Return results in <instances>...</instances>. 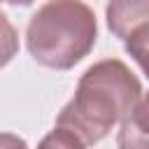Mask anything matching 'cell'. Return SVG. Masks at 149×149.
Returning <instances> with one entry per match:
<instances>
[{"instance_id":"1","label":"cell","mask_w":149,"mask_h":149,"mask_svg":"<svg viewBox=\"0 0 149 149\" xmlns=\"http://www.w3.org/2000/svg\"><path fill=\"white\" fill-rule=\"evenodd\" d=\"M140 95L142 84L123 61H98L79 77L74 95L56 116V126L70 130L88 149L130 114Z\"/></svg>"},{"instance_id":"6","label":"cell","mask_w":149,"mask_h":149,"mask_svg":"<svg viewBox=\"0 0 149 149\" xmlns=\"http://www.w3.org/2000/svg\"><path fill=\"white\" fill-rule=\"evenodd\" d=\"M19 54V35L9 19L0 12V68H5Z\"/></svg>"},{"instance_id":"9","label":"cell","mask_w":149,"mask_h":149,"mask_svg":"<svg viewBox=\"0 0 149 149\" xmlns=\"http://www.w3.org/2000/svg\"><path fill=\"white\" fill-rule=\"evenodd\" d=\"M5 2H9V5H16V7H26V5H30L33 0H5Z\"/></svg>"},{"instance_id":"8","label":"cell","mask_w":149,"mask_h":149,"mask_svg":"<svg viewBox=\"0 0 149 149\" xmlns=\"http://www.w3.org/2000/svg\"><path fill=\"white\" fill-rule=\"evenodd\" d=\"M0 149H28V144L14 133H0Z\"/></svg>"},{"instance_id":"3","label":"cell","mask_w":149,"mask_h":149,"mask_svg":"<svg viewBox=\"0 0 149 149\" xmlns=\"http://www.w3.org/2000/svg\"><path fill=\"white\" fill-rule=\"evenodd\" d=\"M105 19L114 37L128 40L130 33L149 23V0H109L105 7Z\"/></svg>"},{"instance_id":"5","label":"cell","mask_w":149,"mask_h":149,"mask_svg":"<svg viewBox=\"0 0 149 149\" xmlns=\"http://www.w3.org/2000/svg\"><path fill=\"white\" fill-rule=\"evenodd\" d=\"M123 47H126V54L149 77V23H144L135 33H130L128 40H123Z\"/></svg>"},{"instance_id":"2","label":"cell","mask_w":149,"mask_h":149,"mask_svg":"<svg viewBox=\"0 0 149 149\" xmlns=\"http://www.w3.org/2000/svg\"><path fill=\"white\" fill-rule=\"evenodd\" d=\"M98 23L84 0H49L28 21L26 47L35 63L70 70L93 49Z\"/></svg>"},{"instance_id":"4","label":"cell","mask_w":149,"mask_h":149,"mask_svg":"<svg viewBox=\"0 0 149 149\" xmlns=\"http://www.w3.org/2000/svg\"><path fill=\"white\" fill-rule=\"evenodd\" d=\"M119 149H149V91L140 95L130 114L119 123Z\"/></svg>"},{"instance_id":"7","label":"cell","mask_w":149,"mask_h":149,"mask_svg":"<svg viewBox=\"0 0 149 149\" xmlns=\"http://www.w3.org/2000/svg\"><path fill=\"white\" fill-rule=\"evenodd\" d=\"M37 149H86V144L79 137H74L70 130L56 126L49 135L42 137V142H40Z\"/></svg>"}]
</instances>
